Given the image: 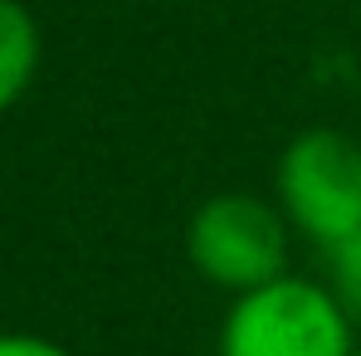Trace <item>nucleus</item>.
Segmentation results:
<instances>
[{
    "label": "nucleus",
    "mask_w": 361,
    "mask_h": 356,
    "mask_svg": "<svg viewBox=\"0 0 361 356\" xmlns=\"http://www.w3.org/2000/svg\"><path fill=\"white\" fill-rule=\"evenodd\" d=\"M0 356H73L44 332H0Z\"/></svg>",
    "instance_id": "423d86ee"
},
{
    "label": "nucleus",
    "mask_w": 361,
    "mask_h": 356,
    "mask_svg": "<svg viewBox=\"0 0 361 356\" xmlns=\"http://www.w3.org/2000/svg\"><path fill=\"white\" fill-rule=\"evenodd\" d=\"M317 254L361 235V142L342 127H302L283 142L269 190Z\"/></svg>",
    "instance_id": "7ed1b4c3"
},
{
    "label": "nucleus",
    "mask_w": 361,
    "mask_h": 356,
    "mask_svg": "<svg viewBox=\"0 0 361 356\" xmlns=\"http://www.w3.org/2000/svg\"><path fill=\"white\" fill-rule=\"evenodd\" d=\"M44 63V30L25 0H0V118L25 103Z\"/></svg>",
    "instance_id": "20e7f679"
},
{
    "label": "nucleus",
    "mask_w": 361,
    "mask_h": 356,
    "mask_svg": "<svg viewBox=\"0 0 361 356\" xmlns=\"http://www.w3.org/2000/svg\"><path fill=\"white\" fill-rule=\"evenodd\" d=\"M322 264H327L322 283L337 293V302L347 307V317L361 327V235L342 239V244H332V249H322Z\"/></svg>",
    "instance_id": "39448f33"
},
{
    "label": "nucleus",
    "mask_w": 361,
    "mask_h": 356,
    "mask_svg": "<svg viewBox=\"0 0 361 356\" xmlns=\"http://www.w3.org/2000/svg\"><path fill=\"white\" fill-rule=\"evenodd\" d=\"M293 239L298 235L274 195L215 190L185 215L180 249L200 283L220 288L225 297H240L293 269Z\"/></svg>",
    "instance_id": "f257e3e1"
},
{
    "label": "nucleus",
    "mask_w": 361,
    "mask_h": 356,
    "mask_svg": "<svg viewBox=\"0 0 361 356\" xmlns=\"http://www.w3.org/2000/svg\"><path fill=\"white\" fill-rule=\"evenodd\" d=\"M357 347L361 327L347 317L337 293L293 269L230 297L215 327V356H352Z\"/></svg>",
    "instance_id": "f03ea898"
},
{
    "label": "nucleus",
    "mask_w": 361,
    "mask_h": 356,
    "mask_svg": "<svg viewBox=\"0 0 361 356\" xmlns=\"http://www.w3.org/2000/svg\"><path fill=\"white\" fill-rule=\"evenodd\" d=\"M352 356H361V347H357V352H352Z\"/></svg>",
    "instance_id": "0eeeda50"
}]
</instances>
